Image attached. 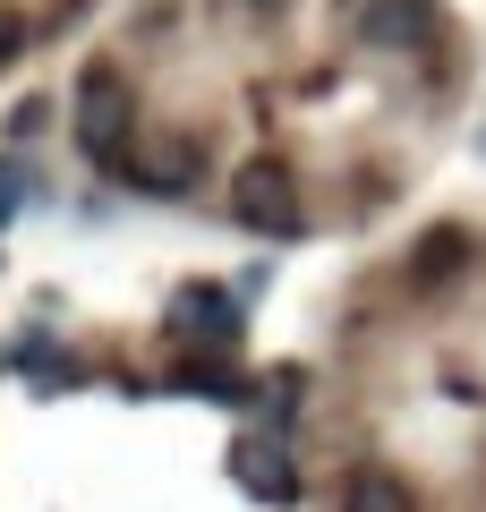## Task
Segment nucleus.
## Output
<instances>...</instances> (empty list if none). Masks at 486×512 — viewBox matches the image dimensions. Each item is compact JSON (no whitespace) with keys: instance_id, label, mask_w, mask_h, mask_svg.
<instances>
[{"instance_id":"1","label":"nucleus","mask_w":486,"mask_h":512,"mask_svg":"<svg viewBox=\"0 0 486 512\" xmlns=\"http://www.w3.org/2000/svg\"><path fill=\"white\" fill-rule=\"evenodd\" d=\"M137 94H128V77L111 69V60H86L77 69V146L94 154V163H120L128 146H137Z\"/></svg>"},{"instance_id":"2","label":"nucleus","mask_w":486,"mask_h":512,"mask_svg":"<svg viewBox=\"0 0 486 512\" xmlns=\"http://www.w3.org/2000/svg\"><path fill=\"white\" fill-rule=\"evenodd\" d=\"M231 214L248 222V231H265V239H299L307 205H299V180H290V163H273V154L239 163V180H231Z\"/></svg>"},{"instance_id":"3","label":"nucleus","mask_w":486,"mask_h":512,"mask_svg":"<svg viewBox=\"0 0 486 512\" xmlns=\"http://www.w3.org/2000/svg\"><path fill=\"white\" fill-rule=\"evenodd\" d=\"M120 163H128V180L154 188V197H180V188L197 180V146H188V137H137Z\"/></svg>"},{"instance_id":"4","label":"nucleus","mask_w":486,"mask_h":512,"mask_svg":"<svg viewBox=\"0 0 486 512\" xmlns=\"http://www.w3.org/2000/svg\"><path fill=\"white\" fill-rule=\"evenodd\" d=\"M435 0H367L359 9V35L384 43V52H418V43H435Z\"/></svg>"},{"instance_id":"5","label":"nucleus","mask_w":486,"mask_h":512,"mask_svg":"<svg viewBox=\"0 0 486 512\" xmlns=\"http://www.w3.org/2000/svg\"><path fill=\"white\" fill-rule=\"evenodd\" d=\"M342 512H418V504H410V487H401L393 470H359L350 495H342Z\"/></svg>"},{"instance_id":"6","label":"nucleus","mask_w":486,"mask_h":512,"mask_svg":"<svg viewBox=\"0 0 486 512\" xmlns=\"http://www.w3.org/2000/svg\"><path fill=\"white\" fill-rule=\"evenodd\" d=\"M239 478H248L256 495H273V504H290V470H282V461H273V453H256V444H248V453H239Z\"/></svg>"},{"instance_id":"7","label":"nucleus","mask_w":486,"mask_h":512,"mask_svg":"<svg viewBox=\"0 0 486 512\" xmlns=\"http://www.w3.org/2000/svg\"><path fill=\"white\" fill-rule=\"evenodd\" d=\"M180 393H205V402H231V367H222V359H188V367H180Z\"/></svg>"},{"instance_id":"8","label":"nucleus","mask_w":486,"mask_h":512,"mask_svg":"<svg viewBox=\"0 0 486 512\" xmlns=\"http://www.w3.org/2000/svg\"><path fill=\"white\" fill-rule=\"evenodd\" d=\"M452 248H461V239H452V231H435L427 248H418V282H435V274H444V265H452Z\"/></svg>"},{"instance_id":"9","label":"nucleus","mask_w":486,"mask_h":512,"mask_svg":"<svg viewBox=\"0 0 486 512\" xmlns=\"http://www.w3.org/2000/svg\"><path fill=\"white\" fill-rule=\"evenodd\" d=\"M18 52H26V18H18V9H0V69H9Z\"/></svg>"}]
</instances>
